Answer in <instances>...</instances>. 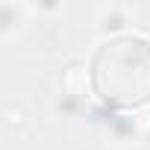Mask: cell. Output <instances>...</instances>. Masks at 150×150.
<instances>
[{
  "label": "cell",
  "instance_id": "6",
  "mask_svg": "<svg viewBox=\"0 0 150 150\" xmlns=\"http://www.w3.org/2000/svg\"><path fill=\"white\" fill-rule=\"evenodd\" d=\"M77 109V97H71V94H62L56 100V112H74Z\"/></svg>",
  "mask_w": 150,
  "mask_h": 150
},
{
  "label": "cell",
  "instance_id": "4",
  "mask_svg": "<svg viewBox=\"0 0 150 150\" xmlns=\"http://www.w3.org/2000/svg\"><path fill=\"white\" fill-rule=\"evenodd\" d=\"M0 118H3V124H6L9 129H24V124H27V112H24V106H18V103H9L3 112H0Z\"/></svg>",
  "mask_w": 150,
  "mask_h": 150
},
{
  "label": "cell",
  "instance_id": "1",
  "mask_svg": "<svg viewBox=\"0 0 150 150\" xmlns=\"http://www.w3.org/2000/svg\"><path fill=\"white\" fill-rule=\"evenodd\" d=\"M135 24V9L129 3H103L94 12V33L100 38H115Z\"/></svg>",
  "mask_w": 150,
  "mask_h": 150
},
{
  "label": "cell",
  "instance_id": "2",
  "mask_svg": "<svg viewBox=\"0 0 150 150\" xmlns=\"http://www.w3.org/2000/svg\"><path fill=\"white\" fill-rule=\"evenodd\" d=\"M30 9L24 3H0V41L15 38L27 24Z\"/></svg>",
  "mask_w": 150,
  "mask_h": 150
},
{
  "label": "cell",
  "instance_id": "3",
  "mask_svg": "<svg viewBox=\"0 0 150 150\" xmlns=\"http://www.w3.org/2000/svg\"><path fill=\"white\" fill-rule=\"evenodd\" d=\"M86 86H88V77H86V68L83 62H71L62 74V91L71 94V97H83L86 94Z\"/></svg>",
  "mask_w": 150,
  "mask_h": 150
},
{
  "label": "cell",
  "instance_id": "5",
  "mask_svg": "<svg viewBox=\"0 0 150 150\" xmlns=\"http://www.w3.org/2000/svg\"><path fill=\"white\" fill-rule=\"evenodd\" d=\"M132 132H150V115L147 112H138V115H132Z\"/></svg>",
  "mask_w": 150,
  "mask_h": 150
}]
</instances>
